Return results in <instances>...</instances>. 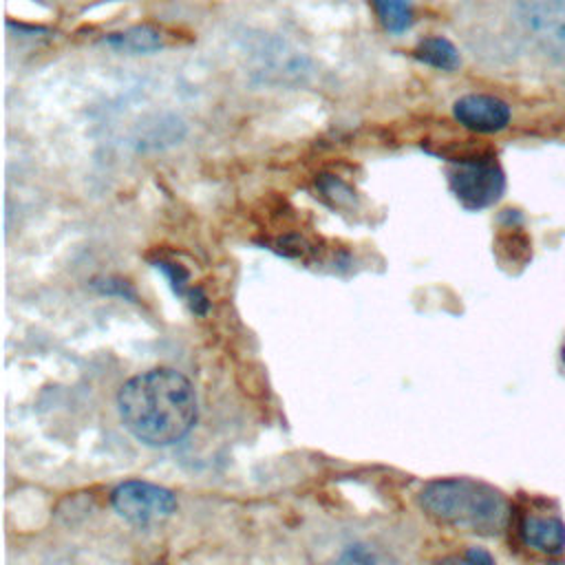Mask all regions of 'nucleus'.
<instances>
[{"label":"nucleus","instance_id":"obj_15","mask_svg":"<svg viewBox=\"0 0 565 565\" xmlns=\"http://www.w3.org/2000/svg\"><path fill=\"white\" fill-rule=\"evenodd\" d=\"M463 558L468 561V565H497L492 554L488 550H483V547H468Z\"/></svg>","mask_w":565,"mask_h":565},{"label":"nucleus","instance_id":"obj_10","mask_svg":"<svg viewBox=\"0 0 565 565\" xmlns=\"http://www.w3.org/2000/svg\"><path fill=\"white\" fill-rule=\"evenodd\" d=\"M154 267L163 271V276L170 280L172 291H174L179 298H183V300L190 305V309H192L194 313L203 316V313L207 311V307H210L207 296L203 294V289L190 287V274H188V269H185L183 265H179V263H174V260L159 258V260H154Z\"/></svg>","mask_w":565,"mask_h":565},{"label":"nucleus","instance_id":"obj_7","mask_svg":"<svg viewBox=\"0 0 565 565\" xmlns=\"http://www.w3.org/2000/svg\"><path fill=\"white\" fill-rule=\"evenodd\" d=\"M521 539L527 547L541 554H563L565 552V523L558 516L547 514H525L521 521Z\"/></svg>","mask_w":565,"mask_h":565},{"label":"nucleus","instance_id":"obj_4","mask_svg":"<svg viewBox=\"0 0 565 565\" xmlns=\"http://www.w3.org/2000/svg\"><path fill=\"white\" fill-rule=\"evenodd\" d=\"M110 503L121 519L137 525L163 521L177 512V497L172 490L139 479L119 483L110 494Z\"/></svg>","mask_w":565,"mask_h":565},{"label":"nucleus","instance_id":"obj_16","mask_svg":"<svg viewBox=\"0 0 565 565\" xmlns=\"http://www.w3.org/2000/svg\"><path fill=\"white\" fill-rule=\"evenodd\" d=\"M435 565H468V561L463 556H446V558L437 561Z\"/></svg>","mask_w":565,"mask_h":565},{"label":"nucleus","instance_id":"obj_8","mask_svg":"<svg viewBox=\"0 0 565 565\" xmlns=\"http://www.w3.org/2000/svg\"><path fill=\"white\" fill-rule=\"evenodd\" d=\"M104 44L119 51V53H130V55H146L154 53L161 49V33L150 26V24H135L124 31L108 33L104 38Z\"/></svg>","mask_w":565,"mask_h":565},{"label":"nucleus","instance_id":"obj_12","mask_svg":"<svg viewBox=\"0 0 565 565\" xmlns=\"http://www.w3.org/2000/svg\"><path fill=\"white\" fill-rule=\"evenodd\" d=\"M335 565H399L391 554L371 543L349 545L335 561Z\"/></svg>","mask_w":565,"mask_h":565},{"label":"nucleus","instance_id":"obj_1","mask_svg":"<svg viewBox=\"0 0 565 565\" xmlns=\"http://www.w3.org/2000/svg\"><path fill=\"white\" fill-rule=\"evenodd\" d=\"M117 413L121 426L143 446H172L196 422V391L174 369H150L119 388Z\"/></svg>","mask_w":565,"mask_h":565},{"label":"nucleus","instance_id":"obj_17","mask_svg":"<svg viewBox=\"0 0 565 565\" xmlns=\"http://www.w3.org/2000/svg\"><path fill=\"white\" fill-rule=\"evenodd\" d=\"M561 360H563V366H565V342H563V347H561Z\"/></svg>","mask_w":565,"mask_h":565},{"label":"nucleus","instance_id":"obj_6","mask_svg":"<svg viewBox=\"0 0 565 565\" xmlns=\"http://www.w3.org/2000/svg\"><path fill=\"white\" fill-rule=\"evenodd\" d=\"M516 15L545 46H565V0H516Z\"/></svg>","mask_w":565,"mask_h":565},{"label":"nucleus","instance_id":"obj_5","mask_svg":"<svg viewBox=\"0 0 565 565\" xmlns=\"http://www.w3.org/2000/svg\"><path fill=\"white\" fill-rule=\"evenodd\" d=\"M452 115L463 128L483 135L499 132L510 124V106L503 99L483 93L459 97L452 104Z\"/></svg>","mask_w":565,"mask_h":565},{"label":"nucleus","instance_id":"obj_13","mask_svg":"<svg viewBox=\"0 0 565 565\" xmlns=\"http://www.w3.org/2000/svg\"><path fill=\"white\" fill-rule=\"evenodd\" d=\"M316 185L320 188L322 196H327V199L333 201V205H342V203H347V201H353V190H351L344 181H340L338 177H333V174H320L318 181H316Z\"/></svg>","mask_w":565,"mask_h":565},{"label":"nucleus","instance_id":"obj_11","mask_svg":"<svg viewBox=\"0 0 565 565\" xmlns=\"http://www.w3.org/2000/svg\"><path fill=\"white\" fill-rule=\"evenodd\" d=\"M375 15L384 31L399 35L413 26V2L411 0H371Z\"/></svg>","mask_w":565,"mask_h":565},{"label":"nucleus","instance_id":"obj_9","mask_svg":"<svg viewBox=\"0 0 565 565\" xmlns=\"http://www.w3.org/2000/svg\"><path fill=\"white\" fill-rule=\"evenodd\" d=\"M413 55L419 62H424L426 66H433V68L446 71V73L457 71L461 64L457 46L448 38H441V35H428V38L419 40L417 46L413 49Z\"/></svg>","mask_w":565,"mask_h":565},{"label":"nucleus","instance_id":"obj_3","mask_svg":"<svg viewBox=\"0 0 565 565\" xmlns=\"http://www.w3.org/2000/svg\"><path fill=\"white\" fill-rule=\"evenodd\" d=\"M448 185L455 199L466 210H483L497 203L505 188V177L499 163L486 154L452 159Z\"/></svg>","mask_w":565,"mask_h":565},{"label":"nucleus","instance_id":"obj_18","mask_svg":"<svg viewBox=\"0 0 565 565\" xmlns=\"http://www.w3.org/2000/svg\"><path fill=\"white\" fill-rule=\"evenodd\" d=\"M159 565H166V563H159Z\"/></svg>","mask_w":565,"mask_h":565},{"label":"nucleus","instance_id":"obj_2","mask_svg":"<svg viewBox=\"0 0 565 565\" xmlns=\"http://www.w3.org/2000/svg\"><path fill=\"white\" fill-rule=\"evenodd\" d=\"M419 505L435 521L479 536H497L510 521L505 494L490 483L468 477L426 483L419 492Z\"/></svg>","mask_w":565,"mask_h":565},{"label":"nucleus","instance_id":"obj_14","mask_svg":"<svg viewBox=\"0 0 565 565\" xmlns=\"http://www.w3.org/2000/svg\"><path fill=\"white\" fill-rule=\"evenodd\" d=\"M93 287H95L99 294H106V296L135 298L132 287H130L126 280H119V278H104V280H95V282H93Z\"/></svg>","mask_w":565,"mask_h":565}]
</instances>
